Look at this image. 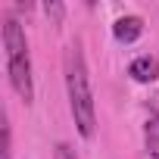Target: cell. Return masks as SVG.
I'll use <instances>...</instances> for the list:
<instances>
[{"label":"cell","instance_id":"1","mask_svg":"<svg viewBox=\"0 0 159 159\" xmlns=\"http://www.w3.org/2000/svg\"><path fill=\"white\" fill-rule=\"evenodd\" d=\"M62 75H66V94H69V112L75 119V128L84 140L97 131V109H94V91H91V75L84 62V50L78 41H72L62 53Z\"/></svg>","mask_w":159,"mask_h":159},{"label":"cell","instance_id":"2","mask_svg":"<svg viewBox=\"0 0 159 159\" xmlns=\"http://www.w3.org/2000/svg\"><path fill=\"white\" fill-rule=\"evenodd\" d=\"M3 50H7V75H10V88L16 97L31 106L34 103V78H31V53H28V38L25 28L16 19L3 22Z\"/></svg>","mask_w":159,"mask_h":159},{"label":"cell","instance_id":"3","mask_svg":"<svg viewBox=\"0 0 159 159\" xmlns=\"http://www.w3.org/2000/svg\"><path fill=\"white\" fill-rule=\"evenodd\" d=\"M128 75L134 78L137 84H153L156 78H159V59L150 56V53H143V56H137V59L128 66Z\"/></svg>","mask_w":159,"mask_h":159},{"label":"cell","instance_id":"4","mask_svg":"<svg viewBox=\"0 0 159 159\" xmlns=\"http://www.w3.org/2000/svg\"><path fill=\"white\" fill-rule=\"evenodd\" d=\"M112 34L119 44H134L140 34H143V19L140 16H122L112 22Z\"/></svg>","mask_w":159,"mask_h":159},{"label":"cell","instance_id":"5","mask_svg":"<svg viewBox=\"0 0 159 159\" xmlns=\"http://www.w3.org/2000/svg\"><path fill=\"white\" fill-rule=\"evenodd\" d=\"M143 147L153 159H159V109H150L147 112V122H143Z\"/></svg>","mask_w":159,"mask_h":159},{"label":"cell","instance_id":"6","mask_svg":"<svg viewBox=\"0 0 159 159\" xmlns=\"http://www.w3.org/2000/svg\"><path fill=\"white\" fill-rule=\"evenodd\" d=\"M0 125H3V159H13V128H10L7 119L0 122Z\"/></svg>","mask_w":159,"mask_h":159},{"label":"cell","instance_id":"7","mask_svg":"<svg viewBox=\"0 0 159 159\" xmlns=\"http://www.w3.org/2000/svg\"><path fill=\"white\" fill-rule=\"evenodd\" d=\"M44 13H47V19H53V25H59L62 16H66V7H62V3H47Z\"/></svg>","mask_w":159,"mask_h":159},{"label":"cell","instance_id":"8","mask_svg":"<svg viewBox=\"0 0 159 159\" xmlns=\"http://www.w3.org/2000/svg\"><path fill=\"white\" fill-rule=\"evenodd\" d=\"M53 159H78V156H75V150H72L66 140H59V143L53 147Z\"/></svg>","mask_w":159,"mask_h":159}]
</instances>
